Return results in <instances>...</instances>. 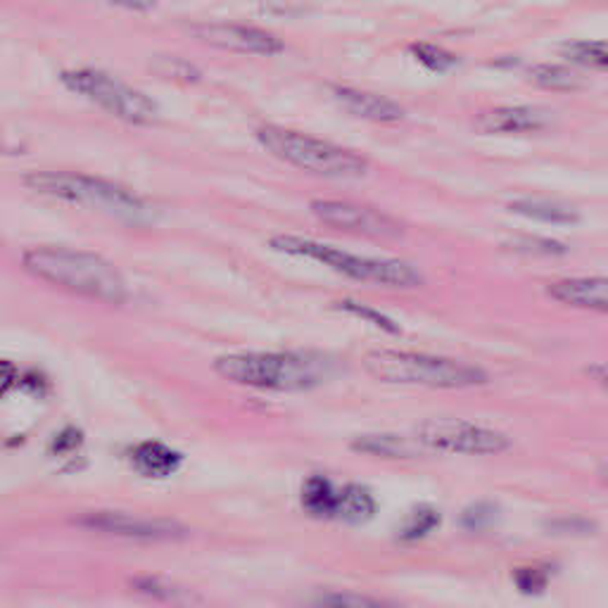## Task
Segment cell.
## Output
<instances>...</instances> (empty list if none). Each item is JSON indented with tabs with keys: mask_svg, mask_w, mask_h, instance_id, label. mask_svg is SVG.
I'll return each instance as SVG.
<instances>
[{
	"mask_svg": "<svg viewBox=\"0 0 608 608\" xmlns=\"http://www.w3.org/2000/svg\"><path fill=\"white\" fill-rule=\"evenodd\" d=\"M375 509H379V504H375L373 495L364 485H345L338 492L336 518L345 520V523L350 526L369 523V520L375 516Z\"/></svg>",
	"mask_w": 608,
	"mask_h": 608,
	"instance_id": "17",
	"label": "cell"
},
{
	"mask_svg": "<svg viewBox=\"0 0 608 608\" xmlns=\"http://www.w3.org/2000/svg\"><path fill=\"white\" fill-rule=\"evenodd\" d=\"M585 373L589 375L592 381H595L597 385H601L604 390H608V364H595V367H587Z\"/></svg>",
	"mask_w": 608,
	"mask_h": 608,
	"instance_id": "34",
	"label": "cell"
},
{
	"mask_svg": "<svg viewBox=\"0 0 608 608\" xmlns=\"http://www.w3.org/2000/svg\"><path fill=\"white\" fill-rule=\"evenodd\" d=\"M214 371L238 385L295 393L322 385L330 361L312 352H245L216 359Z\"/></svg>",
	"mask_w": 608,
	"mask_h": 608,
	"instance_id": "2",
	"label": "cell"
},
{
	"mask_svg": "<svg viewBox=\"0 0 608 608\" xmlns=\"http://www.w3.org/2000/svg\"><path fill=\"white\" fill-rule=\"evenodd\" d=\"M409 50L426 69L438 71V75H442V71H450L459 63L457 55L444 50L442 46H436V43H414Z\"/></svg>",
	"mask_w": 608,
	"mask_h": 608,
	"instance_id": "24",
	"label": "cell"
},
{
	"mask_svg": "<svg viewBox=\"0 0 608 608\" xmlns=\"http://www.w3.org/2000/svg\"><path fill=\"white\" fill-rule=\"evenodd\" d=\"M336 309L347 312V314H352V316H359V318H364V322H369L371 326L381 328L383 333H393V336H397V333L402 330V328L393 322V318L385 316V314H381V312H375V309H371V307H367V304H359V302H350V300H347V302H338V304H336Z\"/></svg>",
	"mask_w": 608,
	"mask_h": 608,
	"instance_id": "25",
	"label": "cell"
},
{
	"mask_svg": "<svg viewBox=\"0 0 608 608\" xmlns=\"http://www.w3.org/2000/svg\"><path fill=\"white\" fill-rule=\"evenodd\" d=\"M338 492L324 475H309L302 483L300 502L302 509L314 518H336L338 511Z\"/></svg>",
	"mask_w": 608,
	"mask_h": 608,
	"instance_id": "16",
	"label": "cell"
},
{
	"mask_svg": "<svg viewBox=\"0 0 608 608\" xmlns=\"http://www.w3.org/2000/svg\"><path fill=\"white\" fill-rule=\"evenodd\" d=\"M516 252H528V255H566V245L549 238H520L514 243Z\"/></svg>",
	"mask_w": 608,
	"mask_h": 608,
	"instance_id": "27",
	"label": "cell"
},
{
	"mask_svg": "<svg viewBox=\"0 0 608 608\" xmlns=\"http://www.w3.org/2000/svg\"><path fill=\"white\" fill-rule=\"evenodd\" d=\"M79 444H81V432H79L77 428H67V430H63L60 436H57V438L53 440L50 450H53L55 454H69V452H75Z\"/></svg>",
	"mask_w": 608,
	"mask_h": 608,
	"instance_id": "30",
	"label": "cell"
},
{
	"mask_svg": "<svg viewBox=\"0 0 608 608\" xmlns=\"http://www.w3.org/2000/svg\"><path fill=\"white\" fill-rule=\"evenodd\" d=\"M24 183L41 195H50L75 205L108 212L117 219H146L148 205L126 188L71 171H34Z\"/></svg>",
	"mask_w": 608,
	"mask_h": 608,
	"instance_id": "6",
	"label": "cell"
},
{
	"mask_svg": "<svg viewBox=\"0 0 608 608\" xmlns=\"http://www.w3.org/2000/svg\"><path fill=\"white\" fill-rule=\"evenodd\" d=\"M22 262L32 277L81 297L108 304H124L128 297L122 273L93 252L41 245L24 252Z\"/></svg>",
	"mask_w": 608,
	"mask_h": 608,
	"instance_id": "1",
	"label": "cell"
},
{
	"mask_svg": "<svg viewBox=\"0 0 608 608\" xmlns=\"http://www.w3.org/2000/svg\"><path fill=\"white\" fill-rule=\"evenodd\" d=\"M150 69L159 79H167L173 83H195L202 79L200 69L193 63L173 55H155L150 60Z\"/></svg>",
	"mask_w": 608,
	"mask_h": 608,
	"instance_id": "22",
	"label": "cell"
},
{
	"mask_svg": "<svg viewBox=\"0 0 608 608\" xmlns=\"http://www.w3.org/2000/svg\"><path fill=\"white\" fill-rule=\"evenodd\" d=\"M440 523H442L440 511L432 509V506H418V509H414L407 516V520H404V526L399 528V540H404V542L424 540L426 534L440 528Z\"/></svg>",
	"mask_w": 608,
	"mask_h": 608,
	"instance_id": "23",
	"label": "cell"
},
{
	"mask_svg": "<svg viewBox=\"0 0 608 608\" xmlns=\"http://www.w3.org/2000/svg\"><path fill=\"white\" fill-rule=\"evenodd\" d=\"M492 520H495V509L487 504H477V506H473V509L463 514V526H466L469 530H481L487 523H492Z\"/></svg>",
	"mask_w": 608,
	"mask_h": 608,
	"instance_id": "29",
	"label": "cell"
},
{
	"mask_svg": "<svg viewBox=\"0 0 608 608\" xmlns=\"http://www.w3.org/2000/svg\"><path fill=\"white\" fill-rule=\"evenodd\" d=\"M318 604L326 606H354V608H364V606H375L379 601L369 599V597H359V595H326L318 599Z\"/></svg>",
	"mask_w": 608,
	"mask_h": 608,
	"instance_id": "31",
	"label": "cell"
},
{
	"mask_svg": "<svg viewBox=\"0 0 608 608\" xmlns=\"http://www.w3.org/2000/svg\"><path fill=\"white\" fill-rule=\"evenodd\" d=\"M528 79L547 91H575L583 86V79L577 71L559 65H534L528 71Z\"/></svg>",
	"mask_w": 608,
	"mask_h": 608,
	"instance_id": "20",
	"label": "cell"
},
{
	"mask_svg": "<svg viewBox=\"0 0 608 608\" xmlns=\"http://www.w3.org/2000/svg\"><path fill=\"white\" fill-rule=\"evenodd\" d=\"M514 583L520 592H523V595H542L549 585V575L544 568H538V566L516 568Z\"/></svg>",
	"mask_w": 608,
	"mask_h": 608,
	"instance_id": "26",
	"label": "cell"
},
{
	"mask_svg": "<svg viewBox=\"0 0 608 608\" xmlns=\"http://www.w3.org/2000/svg\"><path fill=\"white\" fill-rule=\"evenodd\" d=\"M352 450L383 459H412L416 457V447L412 440L402 436H361L352 442Z\"/></svg>",
	"mask_w": 608,
	"mask_h": 608,
	"instance_id": "19",
	"label": "cell"
},
{
	"mask_svg": "<svg viewBox=\"0 0 608 608\" xmlns=\"http://www.w3.org/2000/svg\"><path fill=\"white\" fill-rule=\"evenodd\" d=\"M547 295L559 304L573 309L608 314V279L606 277H583L563 279L547 285Z\"/></svg>",
	"mask_w": 608,
	"mask_h": 608,
	"instance_id": "12",
	"label": "cell"
},
{
	"mask_svg": "<svg viewBox=\"0 0 608 608\" xmlns=\"http://www.w3.org/2000/svg\"><path fill=\"white\" fill-rule=\"evenodd\" d=\"M561 53L573 65L592 67V69H608V43H601V41H571V43H563Z\"/></svg>",
	"mask_w": 608,
	"mask_h": 608,
	"instance_id": "21",
	"label": "cell"
},
{
	"mask_svg": "<svg viewBox=\"0 0 608 608\" xmlns=\"http://www.w3.org/2000/svg\"><path fill=\"white\" fill-rule=\"evenodd\" d=\"M63 83L69 91L93 100L98 108L108 110L114 117H120L128 124L146 126L157 120V105L153 98L136 91L134 86L114 79L108 71L91 67L71 69L63 75Z\"/></svg>",
	"mask_w": 608,
	"mask_h": 608,
	"instance_id": "7",
	"label": "cell"
},
{
	"mask_svg": "<svg viewBox=\"0 0 608 608\" xmlns=\"http://www.w3.org/2000/svg\"><path fill=\"white\" fill-rule=\"evenodd\" d=\"M416 442L432 452L495 457L511 447V438L502 430L485 428L459 418H428L416 426Z\"/></svg>",
	"mask_w": 608,
	"mask_h": 608,
	"instance_id": "8",
	"label": "cell"
},
{
	"mask_svg": "<svg viewBox=\"0 0 608 608\" xmlns=\"http://www.w3.org/2000/svg\"><path fill=\"white\" fill-rule=\"evenodd\" d=\"M134 585L138 587V592H146V595H153L157 599H169L179 595L177 587H171L167 581H159V577H138Z\"/></svg>",
	"mask_w": 608,
	"mask_h": 608,
	"instance_id": "28",
	"label": "cell"
},
{
	"mask_svg": "<svg viewBox=\"0 0 608 608\" xmlns=\"http://www.w3.org/2000/svg\"><path fill=\"white\" fill-rule=\"evenodd\" d=\"M193 36L212 48H222L228 53L277 55L283 50V41L279 36L248 24H198L193 26Z\"/></svg>",
	"mask_w": 608,
	"mask_h": 608,
	"instance_id": "11",
	"label": "cell"
},
{
	"mask_svg": "<svg viewBox=\"0 0 608 608\" xmlns=\"http://www.w3.org/2000/svg\"><path fill=\"white\" fill-rule=\"evenodd\" d=\"M312 212L318 222H324L347 234L367 236V238H399L402 226L373 207L354 205V202L342 200H314Z\"/></svg>",
	"mask_w": 608,
	"mask_h": 608,
	"instance_id": "9",
	"label": "cell"
},
{
	"mask_svg": "<svg viewBox=\"0 0 608 608\" xmlns=\"http://www.w3.org/2000/svg\"><path fill=\"white\" fill-rule=\"evenodd\" d=\"M597 475H599V481L608 487V459H604L601 463H599V469H597Z\"/></svg>",
	"mask_w": 608,
	"mask_h": 608,
	"instance_id": "36",
	"label": "cell"
},
{
	"mask_svg": "<svg viewBox=\"0 0 608 608\" xmlns=\"http://www.w3.org/2000/svg\"><path fill=\"white\" fill-rule=\"evenodd\" d=\"M552 528L559 530V532L573 530V532H583L585 534V532H589L595 526L587 523V520H556V523H552Z\"/></svg>",
	"mask_w": 608,
	"mask_h": 608,
	"instance_id": "33",
	"label": "cell"
},
{
	"mask_svg": "<svg viewBox=\"0 0 608 608\" xmlns=\"http://www.w3.org/2000/svg\"><path fill=\"white\" fill-rule=\"evenodd\" d=\"M108 3L128 10H150L155 5V0H108Z\"/></svg>",
	"mask_w": 608,
	"mask_h": 608,
	"instance_id": "35",
	"label": "cell"
},
{
	"mask_svg": "<svg viewBox=\"0 0 608 608\" xmlns=\"http://www.w3.org/2000/svg\"><path fill=\"white\" fill-rule=\"evenodd\" d=\"M271 248L283 255H297L314 259L330 267L333 271L342 273L347 279L364 281L373 285L385 288H418L424 283V277L412 264L402 262V259H379V257H359L352 252H345L340 248H333L326 243H316L307 238L295 236H277L271 238Z\"/></svg>",
	"mask_w": 608,
	"mask_h": 608,
	"instance_id": "5",
	"label": "cell"
},
{
	"mask_svg": "<svg viewBox=\"0 0 608 608\" xmlns=\"http://www.w3.org/2000/svg\"><path fill=\"white\" fill-rule=\"evenodd\" d=\"M367 373L390 385H414L432 390H463L485 385L489 375L466 361L399 350H373L361 359Z\"/></svg>",
	"mask_w": 608,
	"mask_h": 608,
	"instance_id": "3",
	"label": "cell"
},
{
	"mask_svg": "<svg viewBox=\"0 0 608 608\" xmlns=\"http://www.w3.org/2000/svg\"><path fill=\"white\" fill-rule=\"evenodd\" d=\"M77 523L98 532L117 534V538H132V540H179L185 534V528L177 523V520L140 518L134 514H117V511H100V514L83 516L77 520Z\"/></svg>",
	"mask_w": 608,
	"mask_h": 608,
	"instance_id": "10",
	"label": "cell"
},
{
	"mask_svg": "<svg viewBox=\"0 0 608 608\" xmlns=\"http://www.w3.org/2000/svg\"><path fill=\"white\" fill-rule=\"evenodd\" d=\"M549 124L547 112L538 108H495L475 117V128L483 134H532Z\"/></svg>",
	"mask_w": 608,
	"mask_h": 608,
	"instance_id": "14",
	"label": "cell"
},
{
	"mask_svg": "<svg viewBox=\"0 0 608 608\" xmlns=\"http://www.w3.org/2000/svg\"><path fill=\"white\" fill-rule=\"evenodd\" d=\"M333 98L338 100L342 110L354 114L359 120H369L379 124H393L404 120L402 105L379 93L359 91V89H352V86H333Z\"/></svg>",
	"mask_w": 608,
	"mask_h": 608,
	"instance_id": "13",
	"label": "cell"
},
{
	"mask_svg": "<svg viewBox=\"0 0 608 608\" xmlns=\"http://www.w3.org/2000/svg\"><path fill=\"white\" fill-rule=\"evenodd\" d=\"M14 379H18V369L10 359H0V397H3L8 390L12 387Z\"/></svg>",
	"mask_w": 608,
	"mask_h": 608,
	"instance_id": "32",
	"label": "cell"
},
{
	"mask_svg": "<svg viewBox=\"0 0 608 608\" xmlns=\"http://www.w3.org/2000/svg\"><path fill=\"white\" fill-rule=\"evenodd\" d=\"M128 459H132V466L136 473L153 477V481L171 477L183 466V454L173 452L171 447L162 442H140L134 447Z\"/></svg>",
	"mask_w": 608,
	"mask_h": 608,
	"instance_id": "15",
	"label": "cell"
},
{
	"mask_svg": "<svg viewBox=\"0 0 608 608\" xmlns=\"http://www.w3.org/2000/svg\"><path fill=\"white\" fill-rule=\"evenodd\" d=\"M257 140L283 162L326 179H352L367 173L369 162L361 155L336 143L314 138L283 126H259Z\"/></svg>",
	"mask_w": 608,
	"mask_h": 608,
	"instance_id": "4",
	"label": "cell"
},
{
	"mask_svg": "<svg viewBox=\"0 0 608 608\" xmlns=\"http://www.w3.org/2000/svg\"><path fill=\"white\" fill-rule=\"evenodd\" d=\"M509 210L520 216H528V219L544 222V224H575L581 219L573 207L559 205V202H547V200H516L511 202Z\"/></svg>",
	"mask_w": 608,
	"mask_h": 608,
	"instance_id": "18",
	"label": "cell"
}]
</instances>
